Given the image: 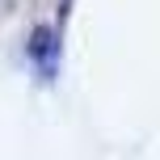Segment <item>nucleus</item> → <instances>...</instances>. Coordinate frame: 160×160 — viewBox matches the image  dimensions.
<instances>
[{"label": "nucleus", "mask_w": 160, "mask_h": 160, "mask_svg": "<svg viewBox=\"0 0 160 160\" xmlns=\"http://www.w3.org/2000/svg\"><path fill=\"white\" fill-rule=\"evenodd\" d=\"M30 55L42 63V72H51V55H55V42H51V30H38L30 42Z\"/></svg>", "instance_id": "nucleus-1"}]
</instances>
